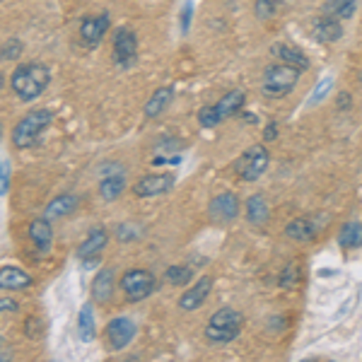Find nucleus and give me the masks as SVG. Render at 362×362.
Masks as SVG:
<instances>
[{
    "instance_id": "obj_1",
    "label": "nucleus",
    "mask_w": 362,
    "mask_h": 362,
    "mask_svg": "<svg viewBox=\"0 0 362 362\" xmlns=\"http://www.w3.org/2000/svg\"><path fill=\"white\" fill-rule=\"evenodd\" d=\"M51 83V70L44 63H22L13 70L10 75V87H13V95L20 102H37L39 97L49 90Z\"/></svg>"
},
{
    "instance_id": "obj_2",
    "label": "nucleus",
    "mask_w": 362,
    "mask_h": 362,
    "mask_svg": "<svg viewBox=\"0 0 362 362\" xmlns=\"http://www.w3.org/2000/svg\"><path fill=\"white\" fill-rule=\"evenodd\" d=\"M51 124H54V112L51 109H32V112H27L15 124L13 136H10L13 138V145L17 150L37 148Z\"/></svg>"
},
{
    "instance_id": "obj_3",
    "label": "nucleus",
    "mask_w": 362,
    "mask_h": 362,
    "mask_svg": "<svg viewBox=\"0 0 362 362\" xmlns=\"http://www.w3.org/2000/svg\"><path fill=\"white\" fill-rule=\"evenodd\" d=\"M242 326H244L242 312H237L232 307H223L210 314L203 334H206V341L213 343V346H225V343H232L242 334Z\"/></svg>"
},
{
    "instance_id": "obj_4",
    "label": "nucleus",
    "mask_w": 362,
    "mask_h": 362,
    "mask_svg": "<svg viewBox=\"0 0 362 362\" xmlns=\"http://www.w3.org/2000/svg\"><path fill=\"white\" fill-rule=\"evenodd\" d=\"M300 78H302L300 68L276 61L264 70V75H261V92L271 99L288 97L297 87V83H300Z\"/></svg>"
},
{
    "instance_id": "obj_5",
    "label": "nucleus",
    "mask_w": 362,
    "mask_h": 362,
    "mask_svg": "<svg viewBox=\"0 0 362 362\" xmlns=\"http://www.w3.org/2000/svg\"><path fill=\"white\" fill-rule=\"evenodd\" d=\"M121 290L128 302H143L157 290V278L145 268H131L121 276Z\"/></svg>"
},
{
    "instance_id": "obj_6",
    "label": "nucleus",
    "mask_w": 362,
    "mask_h": 362,
    "mask_svg": "<svg viewBox=\"0 0 362 362\" xmlns=\"http://www.w3.org/2000/svg\"><path fill=\"white\" fill-rule=\"evenodd\" d=\"M268 165H271V155H268L266 145H251L242 153V157L237 160V174L244 181H256L266 174Z\"/></svg>"
},
{
    "instance_id": "obj_7",
    "label": "nucleus",
    "mask_w": 362,
    "mask_h": 362,
    "mask_svg": "<svg viewBox=\"0 0 362 362\" xmlns=\"http://www.w3.org/2000/svg\"><path fill=\"white\" fill-rule=\"evenodd\" d=\"M112 51H114V63L116 68L128 70L138 58V37L131 27H119L114 32L112 39Z\"/></svg>"
},
{
    "instance_id": "obj_8",
    "label": "nucleus",
    "mask_w": 362,
    "mask_h": 362,
    "mask_svg": "<svg viewBox=\"0 0 362 362\" xmlns=\"http://www.w3.org/2000/svg\"><path fill=\"white\" fill-rule=\"evenodd\" d=\"M239 210H242V203H239L237 194L232 191H223L208 203V215L213 223L218 225H227V223H235L239 218Z\"/></svg>"
},
{
    "instance_id": "obj_9",
    "label": "nucleus",
    "mask_w": 362,
    "mask_h": 362,
    "mask_svg": "<svg viewBox=\"0 0 362 362\" xmlns=\"http://www.w3.org/2000/svg\"><path fill=\"white\" fill-rule=\"evenodd\" d=\"M138 334V326L131 317H114L107 324V341L112 350H126Z\"/></svg>"
},
{
    "instance_id": "obj_10",
    "label": "nucleus",
    "mask_w": 362,
    "mask_h": 362,
    "mask_svg": "<svg viewBox=\"0 0 362 362\" xmlns=\"http://www.w3.org/2000/svg\"><path fill=\"white\" fill-rule=\"evenodd\" d=\"M109 27H112V17H109V13L85 17V20L80 22V42H83L87 49H95V46H99V42L104 39V34L109 32Z\"/></svg>"
},
{
    "instance_id": "obj_11",
    "label": "nucleus",
    "mask_w": 362,
    "mask_h": 362,
    "mask_svg": "<svg viewBox=\"0 0 362 362\" xmlns=\"http://www.w3.org/2000/svg\"><path fill=\"white\" fill-rule=\"evenodd\" d=\"M174 174H148V177H140L136 184H133V194L138 198H155L162 196L167 191H172L174 186Z\"/></svg>"
},
{
    "instance_id": "obj_12",
    "label": "nucleus",
    "mask_w": 362,
    "mask_h": 362,
    "mask_svg": "<svg viewBox=\"0 0 362 362\" xmlns=\"http://www.w3.org/2000/svg\"><path fill=\"white\" fill-rule=\"evenodd\" d=\"M107 244H109V232L104 230V227H95V230L85 237V242L78 247V259H83L85 266L99 264V256L107 249Z\"/></svg>"
},
{
    "instance_id": "obj_13",
    "label": "nucleus",
    "mask_w": 362,
    "mask_h": 362,
    "mask_svg": "<svg viewBox=\"0 0 362 362\" xmlns=\"http://www.w3.org/2000/svg\"><path fill=\"white\" fill-rule=\"evenodd\" d=\"M321 232V225L314 218H295L285 225V237L293 239V242H314Z\"/></svg>"
},
{
    "instance_id": "obj_14",
    "label": "nucleus",
    "mask_w": 362,
    "mask_h": 362,
    "mask_svg": "<svg viewBox=\"0 0 362 362\" xmlns=\"http://www.w3.org/2000/svg\"><path fill=\"white\" fill-rule=\"evenodd\" d=\"M210 290H213V278L203 276L198 283H194L184 295L179 297V307L184 309V312H196V309L208 300Z\"/></svg>"
},
{
    "instance_id": "obj_15",
    "label": "nucleus",
    "mask_w": 362,
    "mask_h": 362,
    "mask_svg": "<svg viewBox=\"0 0 362 362\" xmlns=\"http://www.w3.org/2000/svg\"><path fill=\"white\" fill-rule=\"evenodd\" d=\"M312 34H314V39H317L319 44H334V42H338V39L343 37V25H341V20H338V17L324 15V17H319V20L314 22Z\"/></svg>"
},
{
    "instance_id": "obj_16",
    "label": "nucleus",
    "mask_w": 362,
    "mask_h": 362,
    "mask_svg": "<svg viewBox=\"0 0 362 362\" xmlns=\"http://www.w3.org/2000/svg\"><path fill=\"white\" fill-rule=\"evenodd\" d=\"M29 239H32V244L37 247L42 254L51 249V244H54V227H51V220L49 218H37L29 223Z\"/></svg>"
},
{
    "instance_id": "obj_17",
    "label": "nucleus",
    "mask_w": 362,
    "mask_h": 362,
    "mask_svg": "<svg viewBox=\"0 0 362 362\" xmlns=\"http://www.w3.org/2000/svg\"><path fill=\"white\" fill-rule=\"evenodd\" d=\"M271 54L276 56V61H280V63H288V66H295V68H300L302 73L305 70H309V58H307V54L305 51H300L297 46H290V44H273L271 46Z\"/></svg>"
},
{
    "instance_id": "obj_18",
    "label": "nucleus",
    "mask_w": 362,
    "mask_h": 362,
    "mask_svg": "<svg viewBox=\"0 0 362 362\" xmlns=\"http://www.w3.org/2000/svg\"><path fill=\"white\" fill-rule=\"evenodd\" d=\"M244 218H247V223L254 225V227L268 225V220H271V210H268L266 198L261 194L249 196L247 203H244Z\"/></svg>"
},
{
    "instance_id": "obj_19",
    "label": "nucleus",
    "mask_w": 362,
    "mask_h": 362,
    "mask_svg": "<svg viewBox=\"0 0 362 362\" xmlns=\"http://www.w3.org/2000/svg\"><path fill=\"white\" fill-rule=\"evenodd\" d=\"M114 297V271L112 268H102L92 280V302L97 305H107Z\"/></svg>"
},
{
    "instance_id": "obj_20",
    "label": "nucleus",
    "mask_w": 362,
    "mask_h": 362,
    "mask_svg": "<svg viewBox=\"0 0 362 362\" xmlns=\"http://www.w3.org/2000/svg\"><path fill=\"white\" fill-rule=\"evenodd\" d=\"M244 104H247V92L244 90H232L227 92V95L220 97V102L215 104V109H218L220 119H232V116H237L239 112H244Z\"/></svg>"
},
{
    "instance_id": "obj_21",
    "label": "nucleus",
    "mask_w": 362,
    "mask_h": 362,
    "mask_svg": "<svg viewBox=\"0 0 362 362\" xmlns=\"http://www.w3.org/2000/svg\"><path fill=\"white\" fill-rule=\"evenodd\" d=\"M34 280L29 273H25L17 266H3L0 268V288L3 290H27Z\"/></svg>"
},
{
    "instance_id": "obj_22",
    "label": "nucleus",
    "mask_w": 362,
    "mask_h": 362,
    "mask_svg": "<svg viewBox=\"0 0 362 362\" xmlns=\"http://www.w3.org/2000/svg\"><path fill=\"white\" fill-rule=\"evenodd\" d=\"M174 99V87H160V90L153 92V97L145 102V119H157L160 114H165V109H169Z\"/></svg>"
},
{
    "instance_id": "obj_23",
    "label": "nucleus",
    "mask_w": 362,
    "mask_h": 362,
    "mask_svg": "<svg viewBox=\"0 0 362 362\" xmlns=\"http://www.w3.org/2000/svg\"><path fill=\"white\" fill-rule=\"evenodd\" d=\"M75 208H78V196H75V194H61V196H56L54 201H49V206L44 208V218L61 220V218H66V215L73 213Z\"/></svg>"
},
{
    "instance_id": "obj_24",
    "label": "nucleus",
    "mask_w": 362,
    "mask_h": 362,
    "mask_svg": "<svg viewBox=\"0 0 362 362\" xmlns=\"http://www.w3.org/2000/svg\"><path fill=\"white\" fill-rule=\"evenodd\" d=\"M97 336V326H95V309L92 302H85L78 312V338L83 343H92Z\"/></svg>"
},
{
    "instance_id": "obj_25",
    "label": "nucleus",
    "mask_w": 362,
    "mask_h": 362,
    "mask_svg": "<svg viewBox=\"0 0 362 362\" xmlns=\"http://www.w3.org/2000/svg\"><path fill=\"white\" fill-rule=\"evenodd\" d=\"M338 244L343 249H360L362 247V223L360 220H350L338 230Z\"/></svg>"
},
{
    "instance_id": "obj_26",
    "label": "nucleus",
    "mask_w": 362,
    "mask_h": 362,
    "mask_svg": "<svg viewBox=\"0 0 362 362\" xmlns=\"http://www.w3.org/2000/svg\"><path fill=\"white\" fill-rule=\"evenodd\" d=\"M126 189V174H119V177H102L99 181V196L104 201H116Z\"/></svg>"
},
{
    "instance_id": "obj_27",
    "label": "nucleus",
    "mask_w": 362,
    "mask_h": 362,
    "mask_svg": "<svg viewBox=\"0 0 362 362\" xmlns=\"http://www.w3.org/2000/svg\"><path fill=\"white\" fill-rule=\"evenodd\" d=\"M358 10V0H329L324 15H334L338 20H350Z\"/></svg>"
},
{
    "instance_id": "obj_28",
    "label": "nucleus",
    "mask_w": 362,
    "mask_h": 362,
    "mask_svg": "<svg viewBox=\"0 0 362 362\" xmlns=\"http://www.w3.org/2000/svg\"><path fill=\"white\" fill-rule=\"evenodd\" d=\"M191 278H194V271H191V266H186V264H172L165 271V280L169 285H189L191 283Z\"/></svg>"
},
{
    "instance_id": "obj_29",
    "label": "nucleus",
    "mask_w": 362,
    "mask_h": 362,
    "mask_svg": "<svg viewBox=\"0 0 362 362\" xmlns=\"http://www.w3.org/2000/svg\"><path fill=\"white\" fill-rule=\"evenodd\" d=\"M283 8H285V0H256L254 3V13L261 22L273 20Z\"/></svg>"
},
{
    "instance_id": "obj_30",
    "label": "nucleus",
    "mask_w": 362,
    "mask_h": 362,
    "mask_svg": "<svg viewBox=\"0 0 362 362\" xmlns=\"http://www.w3.org/2000/svg\"><path fill=\"white\" fill-rule=\"evenodd\" d=\"M300 276H302L300 266H297L295 261H290V264L283 268V273H280V285H283V288H295V285L300 283Z\"/></svg>"
},
{
    "instance_id": "obj_31",
    "label": "nucleus",
    "mask_w": 362,
    "mask_h": 362,
    "mask_svg": "<svg viewBox=\"0 0 362 362\" xmlns=\"http://www.w3.org/2000/svg\"><path fill=\"white\" fill-rule=\"evenodd\" d=\"M220 121H223V119H220L215 104H213V107L208 104V107H203L201 112H198V124H201V128H215V126L220 124Z\"/></svg>"
},
{
    "instance_id": "obj_32",
    "label": "nucleus",
    "mask_w": 362,
    "mask_h": 362,
    "mask_svg": "<svg viewBox=\"0 0 362 362\" xmlns=\"http://www.w3.org/2000/svg\"><path fill=\"white\" fill-rule=\"evenodd\" d=\"M22 51H25V46H22L20 39H8V42L3 44V61H17V58L22 56Z\"/></svg>"
},
{
    "instance_id": "obj_33",
    "label": "nucleus",
    "mask_w": 362,
    "mask_h": 362,
    "mask_svg": "<svg viewBox=\"0 0 362 362\" xmlns=\"http://www.w3.org/2000/svg\"><path fill=\"white\" fill-rule=\"evenodd\" d=\"M334 87V80L331 78H326V80H321V83L314 87V92H312V97H309V107H314V104H319V102H324V97L329 95V90Z\"/></svg>"
},
{
    "instance_id": "obj_34",
    "label": "nucleus",
    "mask_w": 362,
    "mask_h": 362,
    "mask_svg": "<svg viewBox=\"0 0 362 362\" xmlns=\"http://www.w3.org/2000/svg\"><path fill=\"white\" fill-rule=\"evenodd\" d=\"M191 17H194V3H191V0H186V3L181 5V15H179V29H181V34H189Z\"/></svg>"
},
{
    "instance_id": "obj_35",
    "label": "nucleus",
    "mask_w": 362,
    "mask_h": 362,
    "mask_svg": "<svg viewBox=\"0 0 362 362\" xmlns=\"http://www.w3.org/2000/svg\"><path fill=\"white\" fill-rule=\"evenodd\" d=\"M99 174H102V177H119V174H126V167L121 165V162H104Z\"/></svg>"
},
{
    "instance_id": "obj_36",
    "label": "nucleus",
    "mask_w": 362,
    "mask_h": 362,
    "mask_svg": "<svg viewBox=\"0 0 362 362\" xmlns=\"http://www.w3.org/2000/svg\"><path fill=\"white\" fill-rule=\"evenodd\" d=\"M136 237H140V230H133V223L119 225V239H121V242H131V239H136Z\"/></svg>"
},
{
    "instance_id": "obj_37",
    "label": "nucleus",
    "mask_w": 362,
    "mask_h": 362,
    "mask_svg": "<svg viewBox=\"0 0 362 362\" xmlns=\"http://www.w3.org/2000/svg\"><path fill=\"white\" fill-rule=\"evenodd\" d=\"M336 107L341 109V112H348V109L353 107V99H350V95H348V92H338Z\"/></svg>"
},
{
    "instance_id": "obj_38",
    "label": "nucleus",
    "mask_w": 362,
    "mask_h": 362,
    "mask_svg": "<svg viewBox=\"0 0 362 362\" xmlns=\"http://www.w3.org/2000/svg\"><path fill=\"white\" fill-rule=\"evenodd\" d=\"M10 189V162L3 160V186H0V191H3V196L8 194Z\"/></svg>"
},
{
    "instance_id": "obj_39",
    "label": "nucleus",
    "mask_w": 362,
    "mask_h": 362,
    "mask_svg": "<svg viewBox=\"0 0 362 362\" xmlns=\"http://www.w3.org/2000/svg\"><path fill=\"white\" fill-rule=\"evenodd\" d=\"M276 138H278V124H276V121H268L266 131H264V140L271 143V140H276Z\"/></svg>"
},
{
    "instance_id": "obj_40",
    "label": "nucleus",
    "mask_w": 362,
    "mask_h": 362,
    "mask_svg": "<svg viewBox=\"0 0 362 362\" xmlns=\"http://www.w3.org/2000/svg\"><path fill=\"white\" fill-rule=\"evenodd\" d=\"M181 162V157H155L153 160V165H179Z\"/></svg>"
},
{
    "instance_id": "obj_41",
    "label": "nucleus",
    "mask_w": 362,
    "mask_h": 362,
    "mask_svg": "<svg viewBox=\"0 0 362 362\" xmlns=\"http://www.w3.org/2000/svg\"><path fill=\"white\" fill-rule=\"evenodd\" d=\"M0 309H3V312H17V302L10 300V297H3V300H0Z\"/></svg>"
},
{
    "instance_id": "obj_42",
    "label": "nucleus",
    "mask_w": 362,
    "mask_h": 362,
    "mask_svg": "<svg viewBox=\"0 0 362 362\" xmlns=\"http://www.w3.org/2000/svg\"><path fill=\"white\" fill-rule=\"evenodd\" d=\"M353 305H355V295H353V297H348L346 305H343L341 312H336V319H343V317H346V314L350 312V309H353Z\"/></svg>"
},
{
    "instance_id": "obj_43",
    "label": "nucleus",
    "mask_w": 362,
    "mask_h": 362,
    "mask_svg": "<svg viewBox=\"0 0 362 362\" xmlns=\"http://www.w3.org/2000/svg\"><path fill=\"white\" fill-rule=\"evenodd\" d=\"M360 85H362V75H360Z\"/></svg>"
}]
</instances>
